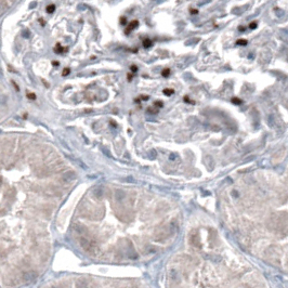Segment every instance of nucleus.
Masks as SVG:
<instances>
[{
    "mask_svg": "<svg viewBox=\"0 0 288 288\" xmlns=\"http://www.w3.org/2000/svg\"><path fill=\"white\" fill-rule=\"evenodd\" d=\"M138 26H139V22H138V21H132V22H131V23L129 24V26L127 27V31H126V33L128 34L129 31H133V29H136L137 27H138Z\"/></svg>",
    "mask_w": 288,
    "mask_h": 288,
    "instance_id": "nucleus-9",
    "label": "nucleus"
},
{
    "mask_svg": "<svg viewBox=\"0 0 288 288\" xmlns=\"http://www.w3.org/2000/svg\"><path fill=\"white\" fill-rule=\"evenodd\" d=\"M257 27V23L256 22H252L250 25H249V28H251V29H254V28H256Z\"/></svg>",
    "mask_w": 288,
    "mask_h": 288,
    "instance_id": "nucleus-19",
    "label": "nucleus"
},
{
    "mask_svg": "<svg viewBox=\"0 0 288 288\" xmlns=\"http://www.w3.org/2000/svg\"><path fill=\"white\" fill-rule=\"evenodd\" d=\"M177 231H178V224H177L175 221H171L168 224H166L163 228L157 230L155 232V234H154V236H155L154 238L157 242L158 240H164L169 237V236H171V235H173Z\"/></svg>",
    "mask_w": 288,
    "mask_h": 288,
    "instance_id": "nucleus-1",
    "label": "nucleus"
},
{
    "mask_svg": "<svg viewBox=\"0 0 288 288\" xmlns=\"http://www.w3.org/2000/svg\"><path fill=\"white\" fill-rule=\"evenodd\" d=\"M238 29H240V31H244V29H245V27H240Z\"/></svg>",
    "mask_w": 288,
    "mask_h": 288,
    "instance_id": "nucleus-27",
    "label": "nucleus"
},
{
    "mask_svg": "<svg viewBox=\"0 0 288 288\" xmlns=\"http://www.w3.org/2000/svg\"><path fill=\"white\" fill-rule=\"evenodd\" d=\"M1 184H2V178L0 177V187H1Z\"/></svg>",
    "mask_w": 288,
    "mask_h": 288,
    "instance_id": "nucleus-26",
    "label": "nucleus"
},
{
    "mask_svg": "<svg viewBox=\"0 0 288 288\" xmlns=\"http://www.w3.org/2000/svg\"><path fill=\"white\" fill-rule=\"evenodd\" d=\"M75 178H76L75 173H74L73 171H68V172H66V173H64V175H63L62 180L64 181L65 183H69V182H72V181H73Z\"/></svg>",
    "mask_w": 288,
    "mask_h": 288,
    "instance_id": "nucleus-4",
    "label": "nucleus"
},
{
    "mask_svg": "<svg viewBox=\"0 0 288 288\" xmlns=\"http://www.w3.org/2000/svg\"><path fill=\"white\" fill-rule=\"evenodd\" d=\"M54 10H55V6H54V4H50V6L47 7V12H48V13H52V12H54Z\"/></svg>",
    "mask_w": 288,
    "mask_h": 288,
    "instance_id": "nucleus-13",
    "label": "nucleus"
},
{
    "mask_svg": "<svg viewBox=\"0 0 288 288\" xmlns=\"http://www.w3.org/2000/svg\"><path fill=\"white\" fill-rule=\"evenodd\" d=\"M197 10H193V9H192V10H191V13H192V14H197Z\"/></svg>",
    "mask_w": 288,
    "mask_h": 288,
    "instance_id": "nucleus-25",
    "label": "nucleus"
},
{
    "mask_svg": "<svg viewBox=\"0 0 288 288\" xmlns=\"http://www.w3.org/2000/svg\"><path fill=\"white\" fill-rule=\"evenodd\" d=\"M147 112H148V113H152V114H156V113H157V110H154V108H148V110H147Z\"/></svg>",
    "mask_w": 288,
    "mask_h": 288,
    "instance_id": "nucleus-20",
    "label": "nucleus"
},
{
    "mask_svg": "<svg viewBox=\"0 0 288 288\" xmlns=\"http://www.w3.org/2000/svg\"><path fill=\"white\" fill-rule=\"evenodd\" d=\"M36 273H34V272H26L25 274H24V280L27 281V282H31V281L35 280L36 278Z\"/></svg>",
    "mask_w": 288,
    "mask_h": 288,
    "instance_id": "nucleus-8",
    "label": "nucleus"
},
{
    "mask_svg": "<svg viewBox=\"0 0 288 288\" xmlns=\"http://www.w3.org/2000/svg\"><path fill=\"white\" fill-rule=\"evenodd\" d=\"M173 89H165L164 90V93L166 94V96H171V94H173Z\"/></svg>",
    "mask_w": 288,
    "mask_h": 288,
    "instance_id": "nucleus-17",
    "label": "nucleus"
},
{
    "mask_svg": "<svg viewBox=\"0 0 288 288\" xmlns=\"http://www.w3.org/2000/svg\"><path fill=\"white\" fill-rule=\"evenodd\" d=\"M74 230L80 235V236H84L86 234V229L84 225H80V224H75L74 225Z\"/></svg>",
    "mask_w": 288,
    "mask_h": 288,
    "instance_id": "nucleus-7",
    "label": "nucleus"
},
{
    "mask_svg": "<svg viewBox=\"0 0 288 288\" xmlns=\"http://www.w3.org/2000/svg\"><path fill=\"white\" fill-rule=\"evenodd\" d=\"M28 98H29V99H36V96H35L34 93H29V94H28Z\"/></svg>",
    "mask_w": 288,
    "mask_h": 288,
    "instance_id": "nucleus-23",
    "label": "nucleus"
},
{
    "mask_svg": "<svg viewBox=\"0 0 288 288\" xmlns=\"http://www.w3.org/2000/svg\"><path fill=\"white\" fill-rule=\"evenodd\" d=\"M9 8V4L6 0H0V13H3Z\"/></svg>",
    "mask_w": 288,
    "mask_h": 288,
    "instance_id": "nucleus-10",
    "label": "nucleus"
},
{
    "mask_svg": "<svg viewBox=\"0 0 288 288\" xmlns=\"http://www.w3.org/2000/svg\"><path fill=\"white\" fill-rule=\"evenodd\" d=\"M155 106H159V107H160V106H163V102H161V101H156L155 102Z\"/></svg>",
    "mask_w": 288,
    "mask_h": 288,
    "instance_id": "nucleus-21",
    "label": "nucleus"
},
{
    "mask_svg": "<svg viewBox=\"0 0 288 288\" xmlns=\"http://www.w3.org/2000/svg\"><path fill=\"white\" fill-rule=\"evenodd\" d=\"M126 23H127V19L122 16V19H120V24H122V25H126Z\"/></svg>",
    "mask_w": 288,
    "mask_h": 288,
    "instance_id": "nucleus-18",
    "label": "nucleus"
},
{
    "mask_svg": "<svg viewBox=\"0 0 288 288\" xmlns=\"http://www.w3.org/2000/svg\"><path fill=\"white\" fill-rule=\"evenodd\" d=\"M80 246H81L84 250L87 251L89 254H92V256H96L98 252H99V247H98V244L94 242L93 240L91 238H88L87 236H81L79 240Z\"/></svg>",
    "mask_w": 288,
    "mask_h": 288,
    "instance_id": "nucleus-2",
    "label": "nucleus"
},
{
    "mask_svg": "<svg viewBox=\"0 0 288 288\" xmlns=\"http://www.w3.org/2000/svg\"><path fill=\"white\" fill-rule=\"evenodd\" d=\"M76 288H89V284L86 281H78L76 284Z\"/></svg>",
    "mask_w": 288,
    "mask_h": 288,
    "instance_id": "nucleus-11",
    "label": "nucleus"
},
{
    "mask_svg": "<svg viewBox=\"0 0 288 288\" xmlns=\"http://www.w3.org/2000/svg\"><path fill=\"white\" fill-rule=\"evenodd\" d=\"M68 73H69V69H68V68H67V69H65V71L63 72V76H65V75H67Z\"/></svg>",
    "mask_w": 288,
    "mask_h": 288,
    "instance_id": "nucleus-24",
    "label": "nucleus"
},
{
    "mask_svg": "<svg viewBox=\"0 0 288 288\" xmlns=\"http://www.w3.org/2000/svg\"><path fill=\"white\" fill-rule=\"evenodd\" d=\"M93 195H94V197H96V198H98V199H101V198L103 197V195H104L103 187H96V189L93 190Z\"/></svg>",
    "mask_w": 288,
    "mask_h": 288,
    "instance_id": "nucleus-6",
    "label": "nucleus"
},
{
    "mask_svg": "<svg viewBox=\"0 0 288 288\" xmlns=\"http://www.w3.org/2000/svg\"><path fill=\"white\" fill-rule=\"evenodd\" d=\"M130 68H131V71L134 72V73H136V72L138 71V67H137L136 65H132V66H131V67H130Z\"/></svg>",
    "mask_w": 288,
    "mask_h": 288,
    "instance_id": "nucleus-22",
    "label": "nucleus"
},
{
    "mask_svg": "<svg viewBox=\"0 0 288 288\" xmlns=\"http://www.w3.org/2000/svg\"><path fill=\"white\" fill-rule=\"evenodd\" d=\"M126 197V193L122 190H117L115 192V199L117 201H122Z\"/></svg>",
    "mask_w": 288,
    "mask_h": 288,
    "instance_id": "nucleus-5",
    "label": "nucleus"
},
{
    "mask_svg": "<svg viewBox=\"0 0 288 288\" xmlns=\"http://www.w3.org/2000/svg\"><path fill=\"white\" fill-rule=\"evenodd\" d=\"M10 1H11V2H14V0H10Z\"/></svg>",
    "mask_w": 288,
    "mask_h": 288,
    "instance_id": "nucleus-28",
    "label": "nucleus"
},
{
    "mask_svg": "<svg viewBox=\"0 0 288 288\" xmlns=\"http://www.w3.org/2000/svg\"><path fill=\"white\" fill-rule=\"evenodd\" d=\"M170 74V69L169 68H165L164 71L161 72V75H163V77H168Z\"/></svg>",
    "mask_w": 288,
    "mask_h": 288,
    "instance_id": "nucleus-14",
    "label": "nucleus"
},
{
    "mask_svg": "<svg viewBox=\"0 0 288 288\" xmlns=\"http://www.w3.org/2000/svg\"><path fill=\"white\" fill-rule=\"evenodd\" d=\"M190 244L195 247V248H201V240H199V236L198 235H192L191 238H190Z\"/></svg>",
    "mask_w": 288,
    "mask_h": 288,
    "instance_id": "nucleus-3",
    "label": "nucleus"
},
{
    "mask_svg": "<svg viewBox=\"0 0 288 288\" xmlns=\"http://www.w3.org/2000/svg\"><path fill=\"white\" fill-rule=\"evenodd\" d=\"M236 45H237V46H246V45H247V40L240 39V40H237V41H236Z\"/></svg>",
    "mask_w": 288,
    "mask_h": 288,
    "instance_id": "nucleus-15",
    "label": "nucleus"
},
{
    "mask_svg": "<svg viewBox=\"0 0 288 288\" xmlns=\"http://www.w3.org/2000/svg\"><path fill=\"white\" fill-rule=\"evenodd\" d=\"M151 46H152V41H151V39H144L143 41V47L144 48H150Z\"/></svg>",
    "mask_w": 288,
    "mask_h": 288,
    "instance_id": "nucleus-12",
    "label": "nucleus"
},
{
    "mask_svg": "<svg viewBox=\"0 0 288 288\" xmlns=\"http://www.w3.org/2000/svg\"><path fill=\"white\" fill-rule=\"evenodd\" d=\"M232 103L236 105H240L242 104V100L237 99V98H233V99H232Z\"/></svg>",
    "mask_w": 288,
    "mask_h": 288,
    "instance_id": "nucleus-16",
    "label": "nucleus"
}]
</instances>
